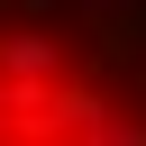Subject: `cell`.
Returning a JSON list of instances; mask_svg holds the SVG:
<instances>
[{
    "instance_id": "1",
    "label": "cell",
    "mask_w": 146,
    "mask_h": 146,
    "mask_svg": "<svg viewBox=\"0 0 146 146\" xmlns=\"http://www.w3.org/2000/svg\"><path fill=\"white\" fill-rule=\"evenodd\" d=\"M91 110H100V91L55 36L0 27V137H73V128H91Z\"/></svg>"
}]
</instances>
